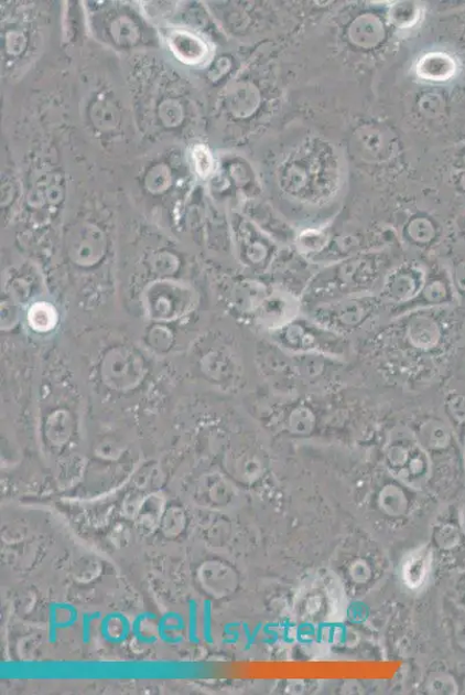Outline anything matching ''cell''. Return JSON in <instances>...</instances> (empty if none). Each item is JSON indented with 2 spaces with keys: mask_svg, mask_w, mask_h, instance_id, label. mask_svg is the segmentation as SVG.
Instances as JSON below:
<instances>
[{
  "mask_svg": "<svg viewBox=\"0 0 465 695\" xmlns=\"http://www.w3.org/2000/svg\"><path fill=\"white\" fill-rule=\"evenodd\" d=\"M399 318L390 340L407 357H430L433 361L434 356L445 352L447 329L434 309L418 310Z\"/></svg>",
  "mask_w": 465,
  "mask_h": 695,
  "instance_id": "obj_1",
  "label": "cell"
},
{
  "mask_svg": "<svg viewBox=\"0 0 465 695\" xmlns=\"http://www.w3.org/2000/svg\"><path fill=\"white\" fill-rule=\"evenodd\" d=\"M385 307L379 295H361L309 307V317L321 327L344 335L361 330Z\"/></svg>",
  "mask_w": 465,
  "mask_h": 695,
  "instance_id": "obj_2",
  "label": "cell"
},
{
  "mask_svg": "<svg viewBox=\"0 0 465 695\" xmlns=\"http://www.w3.org/2000/svg\"><path fill=\"white\" fill-rule=\"evenodd\" d=\"M278 345L294 354L339 357L346 353L345 336L327 330L312 319L294 318L272 332Z\"/></svg>",
  "mask_w": 465,
  "mask_h": 695,
  "instance_id": "obj_3",
  "label": "cell"
},
{
  "mask_svg": "<svg viewBox=\"0 0 465 695\" xmlns=\"http://www.w3.org/2000/svg\"><path fill=\"white\" fill-rule=\"evenodd\" d=\"M385 458L389 471L404 483L420 489L429 480L430 457L417 437L394 435L386 447Z\"/></svg>",
  "mask_w": 465,
  "mask_h": 695,
  "instance_id": "obj_4",
  "label": "cell"
},
{
  "mask_svg": "<svg viewBox=\"0 0 465 695\" xmlns=\"http://www.w3.org/2000/svg\"><path fill=\"white\" fill-rule=\"evenodd\" d=\"M426 281L428 276L424 270L403 267L385 278L378 295L385 306H391V311H397L412 303L421 295Z\"/></svg>",
  "mask_w": 465,
  "mask_h": 695,
  "instance_id": "obj_5",
  "label": "cell"
},
{
  "mask_svg": "<svg viewBox=\"0 0 465 695\" xmlns=\"http://www.w3.org/2000/svg\"><path fill=\"white\" fill-rule=\"evenodd\" d=\"M456 299L457 295L452 277L439 274L433 277H428L424 289L412 303L393 312L394 316L401 317L418 310L447 308L453 306Z\"/></svg>",
  "mask_w": 465,
  "mask_h": 695,
  "instance_id": "obj_6",
  "label": "cell"
},
{
  "mask_svg": "<svg viewBox=\"0 0 465 695\" xmlns=\"http://www.w3.org/2000/svg\"><path fill=\"white\" fill-rule=\"evenodd\" d=\"M415 437L426 451H443L448 449L453 442L452 431L447 425L433 419V417H429L420 424Z\"/></svg>",
  "mask_w": 465,
  "mask_h": 695,
  "instance_id": "obj_7",
  "label": "cell"
},
{
  "mask_svg": "<svg viewBox=\"0 0 465 695\" xmlns=\"http://www.w3.org/2000/svg\"><path fill=\"white\" fill-rule=\"evenodd\" d=\"M380 504L390 516H401L407 512L408 499L398 485H387L380 494Z\"/></svg>",
  "mask_w": 465,
  "mask_h": 695,
  "instance_id": "obj_8",
  "label": "cell"
},
{
  "mask_svg": "<svg viewBox=\"0 0 465 695\" xmlns=\"http://www.w3.org/2000/svg\"><path fill=\"white\" fill-rule=\"evenodd\" d=\"M430 563L426 553H415L407 563L404 578L410 587L421 586L429 574Z\"/></svg>",
  "mask_w": 465,
  "mask_h": 695,
  "instance_id": "obj_9",
  "label": "cell"
},
{
  "mask_svg": "<svg viewBox=\"0 0 465 695\" xmlns=\"http://www.w3.org/2000/svg\"><path fill=\"white\" fill-rule=\"evenodd\" d=\"M314 425L315 415L304 405L295 407L286 419L288 429L294 434H309Z\"/></svg>",
  "mask_w": 465,
  "mask_h": 695,
  "instance_id": "obj_10",
  "label": "cell"
},
{
  "mask_svg": "<svg viewBox=\"0 0 465 695\" xmlns=\"http://www.w3.org/2000/svg\"><path fill=\"white\" fill-rule=\"evenodd\" d=\"M446 414L457 428L465 427V393H453L446 399Z\"/></svg>",
  "mask_w": 465,
  "mask_h": 695,
  "instance_id": "obj_11",
  "label": "cell"
},
{
  "mask_svg": "<svg viewBox=\"0 0 465 695\" xmlns=\"http://www.w3.org/2000/svg\"><path fill=\"white\" fill-rule=\"evenodd\" d=\"M452 281L458 298H465V260L455 266Z\"/></svg>",
  "mask_w": 465,
  "mask_h": 695,
  "instance_id": "obj_12",
  "label": "cell"
},
{
  "mask_svg": "<svg viewBox=\"0 0 465 695\" xmlns=\"http://www.w3.org/2000/svg\"><path fill=\"white\" fill-rule=\"evenodd\" d=\"M350 571L353 578L360 584L368 581L371 574L369 566L364 562H358L354 564Z\"/></svg>",
  "mask_w": 465,
  "mask_h": 695,
  "instance_id": "obj_13",
  "label": "cell"
}]
</instances>
